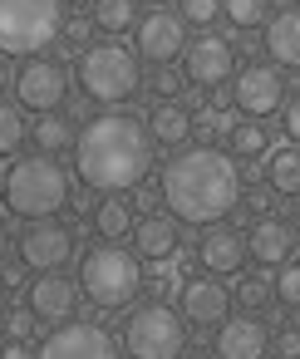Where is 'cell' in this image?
Instances as JSON below:
<instances>
[{"label":"cell","instance_id":"cell-3","mask_svg":"<svg viewBox=\"0 0 300 359\" xmlns=\"http://www.w3.org/2000/svg\"><path fill=\"white\" fill-rule=\"evenodd\" d=\"M6 212L20 217V222H50L69 207L74 197V182L69 172L50 158V153H35V158H15L6 168Z\"/></svg>","mask_w":300,"mask_h":359},{"label":"cell","instance_id":"cell-26","mask_svg":"<svg viewBox=\"0 0 300 359\" xmlns=\"http://www.w3.org/2000/svg\"><path fill=\"white\" fill-rule=\"evenodd\" d=\"M89 15H94V25L104 35H123V30L138 25V0H94Z\"/></svg>","mask_w":300,"mask_h":359},{"label":"cell","instance_id":"cell-38","mask_svg":"<svg viewBox=\"0 0 300 359\" xmlns=\"http://www.w3.org/2000/svg\"><path fill=\"white\" fill-rule=\"evenodd\" d=\"M241 202H246L256 217H266V212H271V187H251V192H241Z\"/></svg>","mask_w":300,"mask_h":359},{"label":"cell","instance_id":"cell-33","mask_svg":"<svg viewBox=\"0 0 300 359\" xmlns=\"http://www.w3.org/2000/svg\"><path fill=\"white\" fill-rule=\"evenodd\" d=\"M197 128H202L207 138H226V133L236 128V118H231L226 109H212V104H207V109L197 114Z\"/></svg>","mask_w":300,"mask_h":359},{"label":"cell","instance_id":"cell-15","mask_svg":"<svg viewBox=\"0 0 300 359\" xmlns=\"http://www.w3.org/2000/svg\"><path fill=\"white\" fill-rule=\"evenodd\" d=\"M177 310L187 315V325L217 330V325L231 315V290H226L217 276H192V280H182V305H177Z\"/></svg>","mask_w":300,"mask_h":359},{"label":"cell","instance_id":"cell-30","mask_svg":"<svg viewBox=\"0 0 300 359\" xmlns=\"http://www.w3.org/2000/svg\"><path fill=\"white\" fill-rule=\"evenodd\" d=\"M0 330H6V339H35V330H40V315H35L30 305H15V310H6Z\"/></svg>","mask_w":300,"mask_h":359},{"label":"cell","instance_id":"cell-16","mask_svg":"<svg viewBox=\"0 0 300 359\" xmlns=\"http://www.w3.org/2000/svg\"><path fill=\"white\" fill-rule=\"evenodd\" d=\"M295 251V222H280V217H256L251 231H246V256L256 266H285Z\"/></svg>","mask_w":300,"mask_h":359},{"label":"cell","instance_id":"cell-2","mask_svg":"<svg viewBox=\"0 0 300 359\" xmlns=\"http://www.w3.org/2000/svg\"><path fill=\"white\" fill-rule=\"evenodd\" d=\"M153 148L158 143L143 118L109 109L79 128L74 172L89 192H128V187H143V177L153 172Z\"/></svg>","mask_w":300,"mask_h":359},{"label":"cell","instance_id":"cell-39","mask_svg":"<svg viewBox=\"0 0 300 359\" xmlns=\"http://www.w3.org/2000/svg\"><path fill=\"white\" fill-rule=\"evenodd\" d=\"M20 280H25V261H20V266H15V261H0V285L15 290Z\"/></svg>","mask_w":300,"mask_h":359},{"label":"cell","instance_id":"cell-24","mask_svg":"<svg viewBox=\"0 0 300 359\" xmlns=\"http://www.w3.org/2000/svg\"><path fill=\"white\" fill-rule=\"evenodd\" d=\"M133 202L128 197H104L99 207H94V231L104 236V241H123V236H133Z\"/></svg>","mask_w":300,"mask_h":359},{"label":"cell","instance_id":"cell-29","mask_svg":"<svg viewBox=\"0 0 300 359\" xmlns=\"http://www.w3.org/2000/svg\"><path fill=\"white\" fill-rule=\"evenodd\" d=\"M271 295H275L280 305L300 310V261H285V266H275V276H271Z\"/></svg>","mask_w":300,"mask_h":359},{"label":"cell","instance_id":"cell-25","mask_svg":"<svg viewBox=\"0 0 300 359\" xmlns=\"http://www.w3.org/2000/svg\"><path fill=\"white\" fill-rule=\"evenodd\" d=\"M226 153H231L236 163L266 158V153H271V133H266V123H261V118H241V123L226 133Z\"/></svg>","mask_w":300,"mask_h":359},{"label":"cell","instance_id":"cell-9","mask_svg":"<svg viewBox=\"0 0 300 359\" xmlns=\"http://www.w3.org/2000/svg\"><path fill=\"white\" fill-rule=\"evenodd\" d=\"M35 359H118V344H114V334H109L104 325L60 320V325L40 339Z\"/></svg>","mask_w":300,"mask_h":359},{"label":"cell","instance_id":"cell-10","mask_svg":"<svg viewBox=\"0 0 300 359\" xmlns=\"http://www.w3.org/2000/svg\"><path fill=\"white\" fill-rule=\"evenodd\" d=\"M15 99L20 109H35V114H55L64 99H69V69L50 55H35L20 65L15 74Z\"/></svg>","mask_w":300,"mask_h":359},{"label":"cell","instance_id":"cell-23","mask_svg":"<svg viewBox=\"0 0 300 359\" xmlns=\"http://www.w3.org/2000/svg\"><path fill=\"white\" fill-rule=\"evenodd\" d=\"M30 138H35V153H50V158H55V153H69V148H74L79 128L55 109V114H40V118L30 123Z\"/></svg>","mask_w":300,"mask_h":359},{"label":"cell","instance_id":"cell-14","mask_svg":"<svg viewBox=\"0 0 300 359\" xmlns=\"http://www.w3.org/2000/svg\"><path fill=\"white\" fill-rule=\"evenodd\" d=\"M212 354H217V359H266V354H271V330H266V320H256V315H226V320L217 325Z\"/></svg>","mask_w":300,"mask_h":359},{"label":"cell","instance_id":"cell-45","mask_svg":"<svg viewBox=\"0 0 300 359\" xmlns=\"http://www.w3.org/2000/svg\"><path fill=\"white\" fill-rule=\"evenodd\" d=\"M6 241H11V236H6V222H0V261H6Z\"/></svg>","mask_w":300,"mask_h":359},{"label":"cell","instance_id":"cell-43","mask_svg":"<svg viewBox=\"0 0 300 359\" xmlns=\"http://www.w3.org/2000/svg\"><path fill=\"white\" fill-rule=\"evenodd\" d=\"M182 359H217V354H212V349H187Z\"/></svg>","mask_w":300,"mask_h":359},{"label":"cell","instance_id":"cell-35","mask_svg":"<svg viewBox=\"0 0 300 359\" xmlns=\"http://www.w3.org/2000/svg\"><path fill=\"white\" fill-rule=\"evenodd\" d=\"M271 344H275V354H280V359H300V330H290V325H285V330H275V334H271Z\"/></svg>","mask_w":300,"mask_h":359},{"label":"cell","instance_id":"cell-4","mask_svg":"<svg viewBox=\"0 0 300 359\" xmlns=\"http://www.w3.org/2000/svg\"><path fill=\"white\" fill-rule=\"evenodd\" d=\"M79 89L89 104H104V109H118L128 104L138 89H143V69H138V50L118 45V40H99V45H84L79 50Z\"/></svg>","mask_w":300,"mask_h":359},{"label":"cell","instance_id":"cell-22","mask_svg":"<svg viewBox=\"0 0 300 359\" xmlns=\"http://www.w3.org/2000/svg\"><path fill=\"white\" fill-rule=\"evenodd\" d=\"M266 187L285 192V197H300V143H285V148L266 153Z\"/></svg>","mask_w":300,"mask_h":359},{"label":"cell","instance_id":"cell-12","mask_svg":"<svg viewBox=\"0 0 300 359\" xmlns=\"http://www.w3.org/2000/svg\"><path fill=\"white\" fill-rule=\"evenodd\" d=\"M133 35H138V60H148V65H172V60H182V50H187V20L172 15V11H148V15H138Z\"/></svg>","mask_w":300,"mask_h":359},{"label":"cell","instance_id":"cell-13","mask_svg":"<svg viewBox=\"0 0 300 359\" xmlns=\"http://www.w3.org/2000/svg\"><path fill=\"white\" fill-rule=\"evenodd\" d=\"M69 256H74V231L60 226L55 217L50 222H30L20 231V261L30 271H60Z\"/></svg>","mask_w":300,"mask_h":359},{"label":"cell","instance_id":"cell-7","mask_svg":"<svg viewBox=\"0 0 300 359\" xmlns=\"http://www.w3.org/2000/svg\"><path fill=\"white\" fill-rule=\"evenodd\" d=\"M128 359H182L187 354V315L168 300H148L123 320Z\"/></svg>","mask_w":300,"mask_h":359},{"label":"cell","instance_id":"cell-18","mask_svg":"<svg viewBox=\"0 0 300 359\" xmlns=\"http://www.w3.org/2000/svg\"><path fill=\"white\" fill-rule=\"evenodd\" d=\"M197 261L212 271V276H231V271H241L246 266V231H236V226H207L202 231V241H197Z\"/></svg>","mask_w":300,"mask_h":359},{"label":"cell","instance_id":"cell-20","mask_svg":"<svg viewBox=\"0 0 300 359\" xmlns=\"http://www.w3.org/2000/svg\"><path fill=\"white\" fill-rule=\"evenodd\" d=\"M266 55L280 69H300V6H280L266 20Z\"/></svg>","mask_w":300,"mask_h":359},{"label":"cell","instance_id":"cell-1","mask_svg":"<svg viewBox=\"0 0 300 359\" xmlns=\"http://www.w3.org/2000/svg\"><path fill=\"white\" fill-rule=\"evenodd\" d=\"M163 202L177 222L187 226H217L241 207V163L217 148V143H197V148H177V158H168L163 177Z\"/></svg>","mask_w":300,"mask_h":359},{"label":"cell","instance_id":"cell-44","mask_svg":"<svg viewBox=\"0 0 300 359\" xmlns=\"http://www.w3.org/2000/svg\"><path fill=\"white\" fill-rule=\"evenodd\" d=\"M6 310H11V295H6V285H0V320H6Z\"/></svg>","mask_w":300,"mask_h":359},{"label":"cell","instance_id":"cell-28","mask_svg":"<svg viewBox=\"0 0 300 359\" xmlns=\"http://www.w3.org/2000/svg\"><path fill=\"white\" fill-rule=\"evenodd\" d=\"M221 15L231 20V30H256L271 20V0H221Z\"/></svg>","mask_w":300,"mask_h":359},{"label":"cell","instance_id":"cell-21","mask_svg":"<svg viewBox=\"0 0 300 359\" xmlns=\"http://www.w3.org/2000/svg\"><path fill=\"white\" fill-rule=\"evenodd\" d=\"M133 251H138L143 261H168V256H177V217H172V212H148V217H138V226H133Z\"/></svg>","mask_w":300,"mask_h":359},{"label":"cell","instance_id":"cell-41","mask_svg":"<svg viewBox=\"0 0 300 359\" xmlns=\"http://www.w3.org/2000/svg\"><path fill=\"white\" fill-rule=\"evenodd\" d=\"M133 202H138V207H143V217H148V212H158V202H163V187H143Z\"/></svg>","mask_w":300,"mask_h":359},{"label":"cell","instance_id":"cell-47","mask_svg":"<svg viewBox=\"0 0 300 359\" xmlns=\"http://www.w3.org/2000/svg\"><path fill=\"white\" fill-rule=\"evenodd\" d=\"M64 6H94V0H64Z\"/></svg>","mask_w":300,"mask_h":359},{"label":"cell","instance_id":"cell-8","mask_svg":"<svg viewBox=\"0 0 300 359\" xmlns=\"http://www.w3.org/2000/svg\"><path fill=\"white\" fill-rule=\"evenodd\" d=\"M231 104L246 118H266L275 109H285V74L271 60H251L231 74Z\"/></svg>","mask_w":300,"mask_h":359},{"label":"cell","instance_id":"cell-34","mask_svg":"<svg viewBox=\"0 0 300 359\" xmlns=\"http://www.w3.org/2000/svg\"><path fill=\"white\" fill-rule=\"evenodd\" d=\"M182 84H187V74H177L172 65H158V74H153V94H158V99H177Z\"/></svg>","mask_w":300,"mask_h":359},{"label":"cell","instance_id":"cell-31","mask_svg":"<svg viewBox=\"0 0 300 359\" xmlns=\"http://www.w3.org/2000/svg\"><path fill=\"white\" fill-rule=\"evenodd\" d=\"M177 15L187 20V25H212L217 15H221V0H177Z\"/></svg>","mask_w":300,"mask_h":359},{"label":"cell","instance_id":"cell-32","mask_svg":"<svg viewBox=\"0 0 300 359\" xmlns=\"http://www.w3.org/2000/svg\"><path fill=\"white\" fill-rule=\"evenodd\" d=\"M236 300H241L246 310H261V305L271 300V280H266V276H241V280H236Z\"/></svg>","mask_w":300,"mask_h":359},{"label":"cell","instance_id":"cell-27","mask_svg":"<svg viewBox=\"0 0 300 359\" xmlns=\"http://www.w3.org/2000/svg\"><path fill=\"white\" fill-rule=\"evenodd\" d=\"M25 138H30L25 109H20V104H6V99H0V158H6V153H15V148H20Z\"/></svg>","mask_w":300,"mask_h":359},{"label":"cell","instance_id":"cell-48","mask_svg":"<svg viewBox=\"0 0 300 359\" xmlns=\"http://www.w3.org/2000/svg\"><path fill=\"white\" fill-rule=\"evenodd\" d=\"M0 187H6V172H0Z\"/></svg>","mask_w":300,"mask_h":359},{"label":"cell","instance_id":"cell-5","mask_svg":"<svg viewBox=\"0 0 300 359\" xmlns=\"http://www.w3.org/2000/svg\"><path fill=\"white\" fill-rule=\"evenodd\" d=\"M143 261L138 251L118 246V241H99L79 256V290L99 305V310H118L133 305V295L143 290Z\"/></svg>","mask_w":300,"mask_h":359},{"label":"cell","instance_id":"cell-37","mask_svg":"<svg viewBox=\"0 0 300 359\" xmlns=\"http://www.w3.org/2000/svg\"><path fill=\"white\" fill-rule=\"evenodd\" d=\"M60 40H64V45H74V50H79V45H84V40H89V20H79V15H74V20H64V35H60Z\"/></svg>","mask_w":300,"mask_h":359},{"label":"cell","instance_id":"cell-6","mask_svg":"<svg viewBox=\"0 0 300 359\" xmlns=\"http://www.w3.org/2000/svg\"><path fill=\"white\" fill-rule=\"evenodd\" d=\"M64 0H0V55L35 60L64 35Z\"/></svg>","mask_w":300,"mask_h":359},{"label":"cell","instance_id":"cell-42","mask_svg":"<svg viewBox=\"0 0 300 359\" xmlns=\"http://www.w3.org/2000/svg\"><path fill=\"white\" fill-rule=\"evenodd\" d=\"M6 84H15V74H11V65H6V55H0V89Z\"/></svg>","mask_w":300,"mask_h":359},{"label":"cell","instance_id":"cell-19","mask_svg":"<svg viewBox=\"0 0 300 359\" xmlns=\"http://www.w3.org/2000/svg\"><path fill=\"white\" fill-rule=\"evenodd\" d=\"M192 128H197V114L182 99H158L153 114H148V133H153L158 148H187Z\"/></svg>","mask_w":300,"mask_h":359},{"label":"cell","instance_id":"cell-36","mask_svg":"<svg viewBox=\"0 0 300 359\" xmlns=\"http://www.w3.org/2000/svg\"><path fill=\"white\" fill-rule=\"evenodd\" d=\"M280 128H285L290 143H300V94L285 99V109H280Z\"/></svg>","mask_w":300,"mask_h":359},{"label":"cell","instance_id":"cell-17","mask_svg":"<svg viewBox=\"0 0 300 359\" xmlns=\"http://www.w3.org/2000/svg\"><path fill=\"white\" fill-rule=\"evenodd\" d=\"M40 320H50V325H60V320H69L74 315V305H79V285L69 280V276H60V271H40L35 280H30V300H25Z\"/></svg>","mask_w":300,"mask_h":359},{"label":"cell","instance_id":"cell-40","mask_svg":"<svg viewBox=\"0 0 300 359\" xmlns=\"http://www.w3.org/2000/svg\"><path fill=\"white\" fill-rule=\"evenodd\" d=\"M0 359H35V349H30V339H6L0 344Z\"/></svg>","mask_w":300,"mask_h":359},{"label":"cell","instance_id":"cell-46","mask_svg":"<svg viewBox=\"0 0 300 359\" xmlns=\"http://www.w3.org/2000/svg\"><path fill=\"white\" fill-rule=\"evenodd\" d=\"M295 246H300V212H295Z\"/></svg>","mask_w":300,"mask_h":359},{"label":"cell","instance_id":"cell-11","mask_svg":"<svg viewBox=\"0 0 300 359\" xmlns=\"http://www.w3.org/2000/svg\"><path fill=\"white\" fill-rule=\"evenodd\" d=\"M182 74H187V84H197V89H217V84H231V74H236V50H231V40H221V35H197V40H187V50H182Z\"/></svg>","mask_w":300,"mask_h":359}]
</instances>
